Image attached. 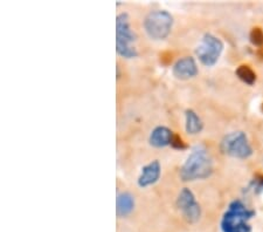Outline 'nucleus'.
Segmentation results:
<instances>
[{"label": "nucleus", "instance_id": "obj_1", "mask_svg": "<svg viewBox=\"0 0 263 232\" xmlns=\"http://www.w3.org/2000/svg\"><path fill=\"white\" fill-rule=\"evenodd\" d=\"M213 172V159L205 147L196 146L180 168V177L185 182L209 179Z\"/></svg>", "mask_w": 263, "mask_h": 232}, {"label": "nucleus", "instance_id": "obj_2", "mask_svg": "<svg viewBox=\"0 0 263 232\" xmlns=\"http://www.w3.org/2000/svg\"><path fill=\"white\" fill-rule=\"evenodd\" d=\"M255 215V210L249 209L242 201L234 200L222 215L220 229L221 232H252L250 221Z\"/></svg>", "mask_w": 263, "mask_h": 232}, {"label": "nucleus", "instance_id": "obj_3", "mask_svg": "<svg viewBox=\"0 0 263 232\" xmlns=\"http://www.w3.org/2000/svg\"><path fill=\"white\" fill-rule=\"evenodd\" d=\"M136 37L130 25L128 13L123 12L116 18V52L118 56L125 59L138 57V49L136 47Z\"/></svg>", "mask_w": 263, "mask_h": 232}, {"label": "nucleus", "instance_id": "obj_4", "mask_svg": "<svg viewBox=\"0 0 263 232\" xmlns=\"http://www.w3.org/2000/svg\"><path fill=\"white\" fill-rule=\"evenodd\" d=\"M173 26V16L165 10L151 11L144 19V29L154 40H164L170 35Z\"/></svg>", "mask_w": 263, "mask_h": 232}, {"label": "nucleus", "instance_id": "obj_5", "mask_svg": "<svg viewBox=\"0 0 263 232\" xmlns=\"http://www.w3.org/2000/svg\"><path fill=\"white\" fill-rule=\"evenodd\" d=\"M220 149L224 155L240 159L249 158L253 155V148L243 132H232L224 135L220 143Z\"/></svg>", "mask_w": 263, "mask_h": 232}, {"label": "nucleus", "instance_id": "obj_6", "mask_svg": "<svg viewBox=\"0 0 263 232\" xmlns=\"http://www.w3.org/2000/svg\"><path fill=\"white\" fill-rule=\"evenodd\" d=\"M223 42L212 33L203 34L200 44L196 49V54L203 66L213 67L219 61L223 52Z\"/></svg>", "mask_w": 263, "mask_h": 232}, {"label": "nucleus", "instance_id": "obj_7", "mask_svg": "<svg viewBox=\"0 0 263 232\" xmlns=\"http://www.w3.org/2000/svg\"><path fill=\"white\" fill-rule=\"evenodd\" d=\"M177 208L182 218L190 224L199 222L201 218V206L198 203L193 191L189 188H182L177 197Z\"/></svg>", "mask_w": 263, "mask_h": 232}, {"label": "nucleus", "instance_id": "obj_8", "mask_svg": "<svg viewBox=\"0 0 263 232\" xmlns=\"http://www.w3.org/2000/svg\"><path fill=\"white\" fill-rule=\"evenodd\" d=\"M160 175H162V164L158 159H155V161H151L142 168L137 183L141 188L151 187V185L158 182Z\"/></svg>", "mask_w": 263, "mask_h": 232}, {"label": "nucleus", "instance_id": "obj_9", "mask_svg": "<svg viewBox=\"0 0 263 232\" xmlns=\"http://www.w3.org/2000/svg\"><path fill=\"white\" fill-rule=\"evenodd\" d=\"M172 72L177 79L187 80L196 77L199 69L194 58L184 57L175 62V65L172 67Z\"/></svg>", "mask_w": 263, "mask_h": 232}, {"label": "nucleus", "instance_id": "obj_10", "mask_svg": "<svg viewBox=\"0 0 263 232\" xmlns=\"http://www.w3.org/2000/svg\"><path fill=\"white\" fill-rule=\"evenodd\" d=\"M173 136H175V133L171 129L165 126H158L151 132L148 142L155 148H164L171 146Z\"/></svg>", "mask_w": 263, "mask_h": 232}, {"label": "nucleus", "instance_id": "obj_11", "mask_svg": "<svg viewBox=\"0 0 263 232\" xmlns=\"http://www.w3.org/2000/svg\"><path fill=\"white\" fill-rule=\"evenodd\" d=\"M135 209V197L130 192H121L116 198V213L120 218L129 217Z\"/></svg>", "mask_w": 263, "mask_h": 232}, {"label": "nucleus", "instance_id": "obj_12", "mask_svg": "<svg viewBox=\"0 0 263 232\" xmlns=\"http://www.w3.org/2000/svg\"><path fill=\"white\" fill-rule=\"evenodd\" d=\"M185 129L190 135H197L203 129L202 120L193 109H187L185 112Z\"/></svg>", "mask_w": 263, "mask_h": 232}, {"label": "nucleus", "instance_id": "obj_13", "mask_svg": "<svg viewBox=\"0 0 263 232\" xmlns=\"http://www.w3.org/2000/svg\"><path fill=\"white\" fill-rule=\"evenodd\" d=\"M235 73L241 81L249 84V86H252L256 81V73L248 65L239 66L235 70Z\"/></svg>", "mask_w": 263, "mask_h": 232}, {"label": "nucleus", "instance_id": "obj_14", "mask_svg": "<svg viewBox=\"0 0 263 232\" xmlns=\"http://www.w3.org/2000/svg\"><path fill=\"white\" fill-rule=\"evenodd\" d=\"M246 189H247V191L255 193V195H258V193L263 192V175L261 174L255 175V177L250 181L248 187Z\"/></svg>", "mask_w": 263, "mask_h": 232}, {"label": "nucleus", "instance_id": "obj_15", "mask_svg": "<svg viewBox=\"0 0 263 232\" xmlns=\"http://www.w3.org/2000/svg\"><path fill=\"white\" fill-rule=\"evenodd\" d=\"M250 42L254 46H263V29L260 27H254L249 34Z\"/></svg>", "mask_w": 263, "mask_h": 232}, {"label": "nucleus", "instance_id": "obj_16", "mask_svg": "<svg viewBox=\"0 0 263 232\" xmlns=\"http://www.w3.org/2000/svg\"><path fill=\"white\" fill-rule=\"evenodd\" d=\"M171 146L173 148H176V149H180V150L185 149L186 148V145H185V142L182 141V138L179 136V135H176V134H175V136H173Z\"/></svg>", "mask_w": 263, "mask_h": 232}, {"label": "nucleus", "instance_id": "obj_17", "mask_svg": "<svg viewBox=\"0 0 263 232\" xmlns=\"http://www.w3.org/2000/svg\"><path fill=\"white\" fill-rule=\"evenodd\" d=\"M262 112H263V103H262Z\"/></svg>", "mask_w": 263, "mask_h": 232}]
</instances>
